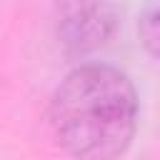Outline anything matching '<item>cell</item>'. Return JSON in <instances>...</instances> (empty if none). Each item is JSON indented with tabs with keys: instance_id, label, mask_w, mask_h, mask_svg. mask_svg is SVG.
Instances as JSON below:
<instances>
[{
	"instance_id": "obj_2",
	"label": "cell",
	"mask_w": 160,
	"mask_h": 160,
	"mask_svg": "<svg viewBox=\"0 0 160 160\" xmlns=\"http://www.w3.org/2000/svg\"><path fill=\"white\" fill-rule=\"evenodd\" d=\"M120 12V0H58V42L70 55L92 52L112 38Z\"/></svg>"
},
{
	"instance_id": "obj_3",
	"label": "cell",
	"mask_w": 160,
	"mask_h": 160,
	"mask_svg": "<svg viewBox=\"0 0 160 160\" xmlns=\"http://www.w3.org/2000/svg\"><path fill=\"white\" fill-rule=\"evenodd\" d=\"M138 38L148 55L160 60V0H145L138 20Z\"/></svg>"
},
{
	"instance_id": "obj_1",
	"label": "cell",
	"mask_w": 160,
	"mask_h": 160,
	"mask_svg": "<svg viewBox=\"0 0 160 160\" xmlns=\"http://www.w3.org/2000/svg\"><path fill=\"white\" fill-rule=\"evenodd\" d=\"M48 122L58 148L72 160H118L138 130L135 85L115 65H78L55 88Z\"/></svg>"
}]
</instances>
